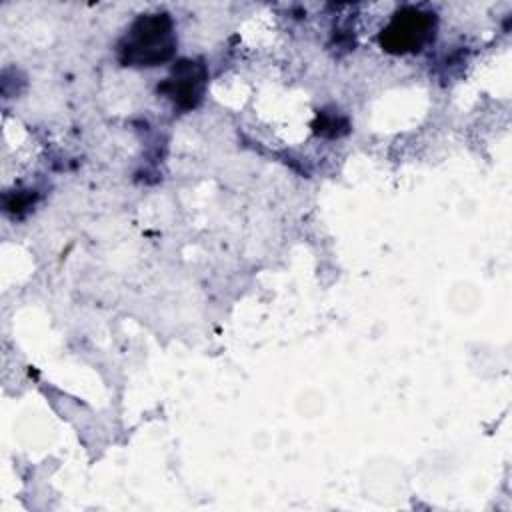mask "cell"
Here are the masks:
<instances>
[{"mask_svg": "<svg viewBox=\"0 0 512 512\" xmlns=\"http://www.w3.org/2000/svg\"><path fill=\"white\" fill-rule=\"evenodd\" d=\"M172 22L166 14L140 16L120 44V58L130 66H158L174 52Z\"/></svg>", "mask_w": 512, "mask_h": 512, "instance_id": "obj_1", "label": "cell"}, {"mask_svg": "<svg viewBox=\"0 0 512 512\" xmlns=\"http://www.w3.org/2000/svg\"><path fill=\"white\" fill-rule=\"evenodd\" d=\"M434 30V18L430 14H422L418 10H402L394 16L390 26L382 32V46L392 52L420 50V46L430 38ZM434 34V32H432Z\"/></svg>", "mask_w": 512, "mask_h": 512, "instance_id": "obj_2", "label": "cell"}, {"mask_svg": "<svg viewBox=\"0 0 512 512\" xmlns=\"http://www.w3.org/2000/svg\"><path fill=\"white\" fill-rule=\"evenodd\" d=\"M204 78L206 74L202 64L184 60L174 68L172 78H168V82L164 84V90H168V96L174 98V102H178L184 108H190L200 100Z\"/></svg>", "mask_w": 512, "mask_h": 512, "instance_id": "obj_3", "label": "cell"}]
</instances>
